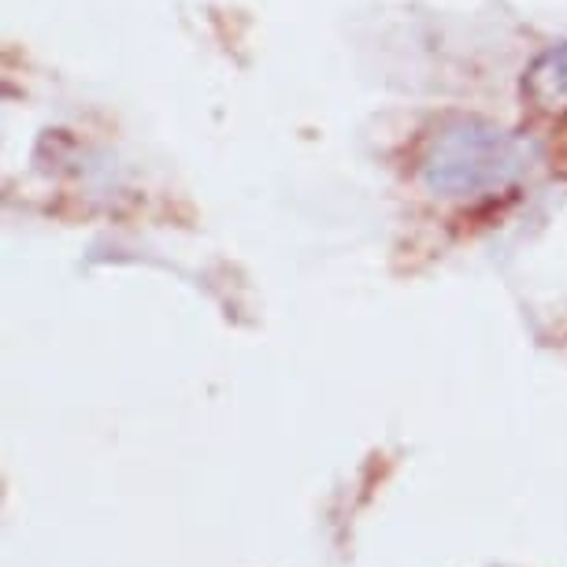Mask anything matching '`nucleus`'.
Returning a JSON list of instances; mask_svg holds the SVG:
<instances>
[{
	"label": "nucleus",
	"mask_w": 567,
	"mask_h": 567,
	"mask_svg": "<svg viewBox=\"0 0 567 567\" xmlns=\"http://www.w3.org/2000/svg\"><path fill=\"white\" fill-rule=\"evenodd\" d=\"M538 164V148L486 120H456L434 134L423 156V182L437 197H497L519 186Z\"/></svg>",
	"instance_id": "obj_1"
},
{
	"label": "nucleus",
	"mask_w": 567,
	"mask_h": 567,
	"mask_svg": "<svg viewBox=\"0 0 567 567\" xmlns=\"http://www.w3.org/2000/svg\"><path fill=\"white\" fill-rule=\"evenodd\" d=\"M523 93L542 112H567V45L553 49L523 79Z\"/></svg>",
	"instance_id": "obj_2"
}]
</instances>
